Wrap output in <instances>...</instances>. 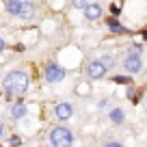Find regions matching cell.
I'll return each mask as SVG.
<instances>
[{"mask_svg":"<svg viewBox=\"0 0 147 147\" xmlns=\"http://www.w3.org/2000/svg\"><path fill=\"white\" fill-rule=\"evenodd\" d=\"M143 39H145V41H147V30H143Z\"/></svg>","mask_w":147,"mask_h":147,"instance_id":"obj_22","label":"cell"},{"mask_svg":"<svg viewBox=\"0 0 147 147\" xmlns=\"http://www.w3.org/2000/svg\"><path fill=\"white\" fill-rule=\"evenodd\" d=\"M26 113H28V110H26V106H24L22 102H15V104L11 106V115H13V119H22Z\"/></svg>","mask_w":147,"mask_h":147,"instance_id":"obj_10","label":"cell"},{"mask_svg":"<svg viewBox=\"0 0 147 147\" xmlns=\"http://www.w3.org/2000/svg\"><path fill=\"white\" fill-rule=\"evenodd\" d=\"M35 15H37L35 2H30V0H24V2H22V9H20V13H18V18H22V20H32Z\"/></svg>","mask_w":147,"mask_h":147,"instance_id":"obj_6","label":"cell"},{"mask_svg":"<svg viewBox=\"0 0 147 147\" xmlns=\"http://www.w3.org/2000/svg\"><path fill=\"white\" fill-rule=\"evenodd\" d=\"M110 13H113V15H119V7H117V5H110Z\"/></svg>","mask_w":147,"mask_h":147,"instance_id":"obj_18","label":"cell"},{"mask_svg":"<svg viewBox=\"0 0 147 147\" xmlns=\"http://www.w3.org/2000/svg\"><path fill=\"white\" fill-rule=\"evenodd\" d=\"M128 97H130V100L134 102V104L138 102V93H134V89H128Z\"/></svg>","mask_w":147,"mask_h":147,"instance_id":"obj_16","label":"cell"},{"mask_svg":"<svg viewBox=\"0 0 147 147\" xmlns=\"http://www.w3.org/2000/svg\"><path fill=\"white\" fill-rule=\"evenodd\" d=\"M54 115H56V119H61V121H67L69 117L74 115V108H71V104H69V102H61V104H56V108H54Z\"/></svg>","mask_w":147,"mask_h":147,"instance_id":"obj_5","label":"cell"},{"mask_svg":"<svg viewBox=\"0 0 147 147\" xmlns=\"http://www.w3.org/2000/svg\"><path fill=\"white\" fill-rule=\"evenodd\" d=\"M106 24H108V28H110V32H115V35H128V28L123 26V24H119L117 22V18H108L106 20Z\"/></svg>","mask_w":147,"mask_h":147,"instance_id":"obj_9","label":"cell"},{"mask_svg":"<svg viewBox=\"0 0 147 147\" xmlns=\"http://www.w3.org/2000/svg\"><path fill=\"white\" fill-rule=\"evenodd\" d=\"M123 67H125V71H128V74H138V71L143 69V61H141V56L128 54V56H125V61H123Z\"/></svg>","mask_w":147,"mask_h":147,"instance_id":"obj_4","label":"cell"},{"mask_svg":"<svg viewBox=\"0 0 147 147\" xmlns=\"http://www.w3.org/2000/svg\"><path fill=\"white\" fill-rule=\"evenodd\" d=\"M20 143H22V141H20L18 136H13V138H11V141H9V145H11V147H18Z\"/></svg>","mask_w":147,"mask_h":147,"instance_id":"obj_17","label":"cell"},{"mask_svg":"<svg viewBox=\"0 0 147 147\" xmlns=\"http://www.w3.org/2000/svg\"><path fill=\"white\" fill-rule=\"evenodd\" d=\"M43 78L48 80V82H61V80L65 78V69L61 67V65H56V63H50L46 69H43Z\"/></svg>","mask_w":147,"mask_h":147,"instance_id":"obj_3","label":"cell"},{"mask_svg":"<svg viewBox=\"0 0 147 147\" xmlns=\"http://www.w3.org/2000/svg\"><path fill=\"white\" fill-rule=\"evenodd\" d=\"M22 2L24 0H7V13L9 15H18L20 9H22Z\"/></svg>","mask_w":147,"mask_h":147,"instance_id":"obj_11","label":"cell"},{"mask_svg":"<svg viewBox=\"0 0 147 147\" xmlns=\"http://www.w3.org/2000/svg\"><path fill=\"white\" fill-rule=\"evenodd\" d=\"M5 50V39H2V37H0V52Z\"/></svg>","mask_w":147,"mask_h":147,"instance_id":"obj_21","label":"cell"},{"mask_svg":"<svg viewBox=\"0 0 147 147\" xmlns=\"http://www.w3.org/2000/svg\"><path fill=\"white\" fill-rule=\"evenodd\" d=\"M104 147H123V145H121V143H106Z\"/></svg>","mask_w":147,"mask_h":147,"instance_id":"obj_20","label":"cell"},{"mask_svg":"<svg viewBox=\"0 0 147 147\" xmlns=\"http://www.w3.org/2000/svg\"><path fill=\"white\" fill-rule=\"evenodd\" d=\"M104 74H106V67H104V65L100 63V61H93V63H91V65L87 67V76H89V78H93V80L102 78Z\"/></svg>","mask_w":147,"mask_h":147,"instance_id":"obj_7","label":"cell"},{"mask_svg":"<svg viewBox=\"0 0 147 147\" xmlns=\"http://www.w3.org/2000/svg\"><path fill=\"white\" fill-rule=\"evenodd\" d=\"M84 18L89 20V22H95V20L102 18V5H95V2H91V5L84 9Z\"/></svg>","mask_w":147,"mask_h":147,"instance_id":"obj_8","label":"cell"},{"mask_svg":"<svg viewBox=\"0 0 147 147\" xmlns=\"http://www.w3.org/2000/svg\"><path fill=\"white\" fill-rule=\"evenodd\" d=\"M50 143H52V147H71V143H74L71 130L63 128V125L52 128L50 130Z\"/></svg>","mask_w":147,"mask_h":147,"instance_id":"obj_2","label":"cell"},{"mask_svg":"<svg viewBox=\"0 0 147 147\" xmlns=\"http://www.w3.org/2000/svg\"><path fill=\"white\" fill-rule=\"evenodd\" d=\"M2 87H5V91L9 95H22L28 89V76L24 71H11L2 80Z\"/></svg>","mask_w":147,"mask_h":147,"instance_id":"obj_1","label":"cell"},{"mask_svg":"<svg viewBox=\"0 0 147 147\" xmlns=\"http://www.w3.org/2000/svg\"><path fill=\"white\" fill-rule=\"evenodd\" d=\"M108 104H110L108 100H102V102H100V108H102V110H104V108H108Z\"/></svg>","mask_w":147,"mask_h":147,"instance_id":"obj_19","label":"cell"},{"mask_svg":"<svg viewBox=\"0 0 147 147\" xmlns=\"http://www.w3.org/2000/svg\"><path fill=\"white\" fill-rule=\"evenodd\" d=\"M113 82H117V84H132V78H130V76H115Z\"/></svg>","mask_w":147,"mask_h":147,"instance_id":"obj_13","label":"cell"},{"mask_svg":"<svg viewBox=\"0 0 147 147\" xmlns=\"http://www.w3.org/2000/svg\"><path fill=\"white\" fill-rule=\"evenodd\" d=\"M123 119H125V113L121 108H113L110 110V121H113V123H123Z\"/></svg>","mask_w":147,"mask_h":147,"instance_id":"obj_12","label":"cell"},{"mask_svg":"<svg viewBox=\"0 0 147 147\" xmlns=\"http://www.w3.org/2000/svg\"><path fill=\"white\" fill-rule=\"evenodd\" d=\"M0 136H2V123H0Z\"/></svg>","mask_w":147,"mask_h":147,"instance_id":"obj_23","label":"cell"},{"mask_svg":"<svg viewBox=\"0 0 147 147\" xmlns=\"http://www.w3.org/2000/svg\"><path fill=\"white\" fill-rule=\"evenodd\" d=\"M100 63L104 65L106 69H110V67H113V63H115V61H113V56H102V59H100Z\"/></svg>","mask_w":147,"mask_h":147,"instance_id":"obj_15","label":"cell"},{"mask_svg":"<svg viewBox=\"0 0 147 147\" xmlns=\"http://www.w3.org/2000/svg\"><path fill=\"white\" fill-rule=\"evenodd\" d=\"M91 5V2H89V0H71V7H76V9H87V7Z\"/></svg>","mask_w":147,"mask_h":147,"instance_id":"obj_14","label":"cell"}]
</instances>
